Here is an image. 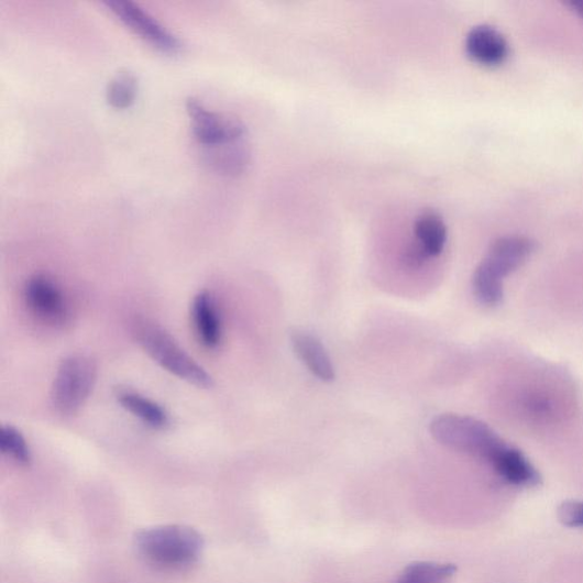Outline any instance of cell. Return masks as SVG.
<instances>
[{
  "mask_svg": "<svg viewBox=\"0 0 583 583\" xmlns=\"http://www.w3.org/2000/svg\"><path fill=\"white\" fill-rule=\"evenodd\" d=\"M457 572L455 564L415 562L403 570L395 583H448Z\"/></svg>",
  "mask_w": 583,
  "mask_h": 583,
  "instance_id": "obj_16",
  "label": "cell"
},
{
  "mask_svg": "<svg viewBox=\"0 0 583 583\" xmlns=\"http://www.w3.org/2000/svg\"><path fill=\"white\" fill-rule=\"evenodd\" d=\"M433 438L444 447L493 465L508 444L488 426L474 417L443 414L430 426Z\"/></svg>",
  "mask_w": 583,
  "mask_h": 583,
  "instance_id": "obj_2",
  "label": "cell"
},
{
  "mask_svg": "<svg viewBox=\"0 0 583 583\" xmlns=\"http://www.w3.org/2000/svg\"><path fill=\"white\" fill-rule=\"evenodd\" d=\"M29 311L53 328H62L70 319V308L56 283L45 275L31 277L24 287Z\"/></svg>",
  "mask_w": 583,
  "mask_h": 583,
  "instance_id": "obj_8",
  "label": "cell"
},
{
  "mask_svg": "<svg viewBox=\"0 0 583 583\" xmlns=\"http://www.w3.org/2000/svg\"><path fill=\"white\" fill-rule=\"evenodd\" d=\"M99 370L86 354H73L59 364L52 388V402L61 415L77 414L89 399Z\"/></svg>",
  "mask_w": 583,
  "mask_h": 583,
  "instance_id": "obj_5",
  "label": "cell"
},
{
  "mask_svg": "<svg viewBox=\"0 0 583 583\" xmlns=\"http://www.w3.org/2000/svg\"><path fill=\"white\" fill-rule=\"evenodd\" d=\"M117 400L122 408L152 429L164 430L170 424L169 415L164 408L136 392L121 388L117 393Z\"/></svg>",
  "mask_w": 583,
  "mask_h": 583,
  "instance_id": "obj_13",
  "label": "cell"
},
{
  "mask_svg": "<svg viewBox=\"0 0 583 583\" xmlns=\"http://www.w3.org/2000/svg\"><path fill=\"white\" fill-rule=\"evenodd\" d=\"M465 47L472 58L485 66H497L509 54L508 43L502 32L490 24L473 26L466 36Z\"/></svg>",
  "mask_w": 583,
  "mask_h": 583,
  "instance_id": "obj_9",
  "label": "cell"
},
{
  "mask_svg": "<svg viewBox=\"0 0 583 583\" xmlns=\"http://www.w3.org/2000/svg\"><path fill=\"white\" fill-rule=\"evenodd\" d=\"M138 91V77L132 72L122 70L110 81L107 100L112 108L123 110L135 103Z\"/></svg>",
  "mask_w": 583,
  "mask_h": 583,
  "instance_id": "obj_17",
  "label": "cell"
},
{
  "mask_svg": "<svg viewBox=\"0 0 583 583\" xmlns=\"http://www.w3.org/2000/svg\"><path fill=\"white\" fill-rule=\"evenodd\" d=\"M418 246L428 256L439 255L447 242V227L443 219L435 211L420 213L414 223Z\"/></svg>",
  "mask_w": 583,
  "mask_h": 583,
  "instance_id": "obj_14",
  "label": "cell"
},
{
  "mask_svg": "<svg viewBox=\"0 0 583 583\" xmlns=\"http://www.w3.org/2000/svg\"><path fill=\"white\" fill-rule=\"evenodd\" d=\"M290 343L298 358L316 377L323 382L334 381L336 372L330 355L316 337L295 331L290 334Z\"/></svg>",
  "mask_w": 583,
  "mask_h": 583,
  "instance_id": "obj_10",
  "label": "cell"
},
{
  "mask_svg": "<svg viewBox=\"0 0 583 583\" xmlns=\"http://www.w3.org/2000/svg\"><path fill=\"white\" fill-rule=\"evenodd\" d=\"M569 6L583 18V0H572Z\"/></svg>",
  "mask_w": 583,
  "mask_h": 583,
  "instance_id": "obj_20",
  "label": "cell"
},
{
  "mask_svg": "<svg viewBox=\"0 0 583 583\" xmlns=\"http://www.w3.org/2000/svg\"><path fill=\"white\" fill-rule=\"evenodd\" d=\"M558 517L568 528H583V502H564L558 509Z\"/></svg>",
  "mask_w": 583,
  "mask_h": 583,
  "instance_id": "obj_19",
  "label": "cell"
},
{
  "mask_svg": "<svg viewBox=\"0 0 583 583\" xmlns=\"http://www.w3.org/2000/svg\"><path fill=\"white\" fill-rule=\"evenodd\" d=\"M186 110L193 122L194 136L206 147L241 141L246 133L240 118L212 112L194 97L187 99Z\"/></svg>",
  "mask_w": 583,
  "mask_h": 583,
  "instance_id": "obj_6",
  "label": "cell"
},
{
  "mask_svg": "<svg viewBox=\"0 0 583 583\" xmlns=\"http://www.w3.org/2000/svg\"><path fill=\"white\" fill-rule=\"evenodd\" d=\"M534 250V242L520 235L495 241L474 272L473 289L476 299L484 306H498L504 298V278L520 268Z\"/></svg>",
  "mask_w": 583,
  "mask_h": 583,
  "instance_id": "obj_1",
  "label": "cell"
},
{
  "mask_svg": "<svg viewBox=\"0 0 583 583\" xmlns=\"http://www.w3.org/2000/svg\"><path fill=\"white\" fill-rule=\"evenodd\" d=\"M136 336L150 358L162 369L198 387H212L211 375L165 329L144 320L138 323Z\"/></svg>",
  "mask_w": 583,
  "mask_h": 583,
  "instance_id": "obj_4",
  "label": "cell"
},
{
  "mask_svg": "<svg viewBox=\"0 0 583 583\" xmlns=\"http://www.w3.org/2000/svg\"><path fill=\"white\" fill-rule=\"evenodd\" d=\"M492 466L503 480L520 487H536L541 482L535 466L520 450L512 446L506 448Z\"/></svg>",
  "mask_w": 583,
  "mask_h": 583,
  "instance_id": "obj_12",
  "label": "cell"
},
{
  "mask_svg": "<svg viewBox=\"0 0 583 583\" xmlns=\"http://www.w3.org/2000/svg\"><path fill=\"white\" fill-rule=\"evenodd\" d=\"M140 554L150 563L167 569H183L196 563L205 547L202 536L185 526H162L136 535Z\"/></svg>",
  "mask_w": 583,
  "mask_h": 583,
  "instance_id": "obj_3",
  "label": "cell"
},
{
  "mask_svg": "<svg viewBox=\"0 0 583 583\" xmlns=\"http://www.w3.org/2000/svg\"><path fill=\"white\" fill-rule=\"evenodd\" d=\"M207 164L224 175H238L244 170L250 161V151L241 141L208 147Z\"/></svg>",
  "mask_w": 583,
  "mask_h": 583,
  "instance_id": "obj_15",
  "label": "cell"
},
{
  "mask_svg": "<svg viewBox=\"0 0 583 583\" xmlns=\"http://www.w3.org/2000/svg\"><path fill=\"white\" fill-rule=\"evenodd\" d=\"M0 450L20 465H29L31 451L22 433L13 427L0 431Z\"/></svg>",
  "mask_w": 583,
  "mask_h": 583,
  "instance_id": "obj_18",
  "label": "cell"
},
{
  "mask_svg": "<svg viewBox=\"0 0 583 583\" xmlns=\"http://www.w3.org/2000/svg\"><path fill=\"white\" fill-rule=\"evenodd\" d=\"M103 4L136 35L157 50L169 54L183 50L182 41L140 6L129 0H107Z\"/></svg>",
  "mask_w": 583,
  "mask_h": 583,
  "instance_id": "obj_7",
  "label": "cell"
},
{
  "mask_svg": "<svg viewBox=\"0 0 583 583\" xmlns=\"http://www.w3.org/2000/svg\"><path fill=\"white\" fill-rule=\"evenodd\" d=\"M191 317L200 342L215 349L221 341V321L213 297L208 290L196 296L191 305Z\"/></svg>",
  "mask_w": 583,
  "mask_h": 583,
  "instance_id": "obj_11",
  "label": "cell"
}]
</instances>
